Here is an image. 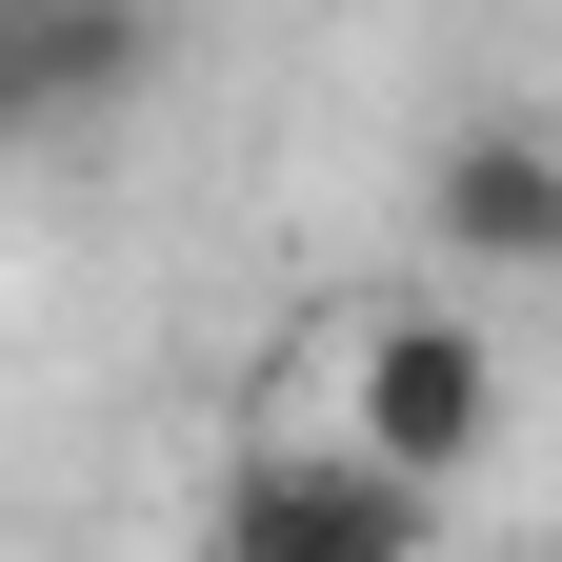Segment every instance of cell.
<instances>
[{
	"label": "cell",
	"instance_id": "cell-1",
	"mask_svg": "<svg viewBox=\"0 0 562 562\" xmlns=\"http://www.w3.org/2000/svg\"><path fill=\"white\" fill-rule=\"evenodd\" d=\"M341 442L402 462L422 503L482 482V462H503V341H482L462 302H382L362 341H341Z\"/></svg>",
	"mask_w": 562,
	"mask_h": 562
},
{
	"label": "cell",
	"instance_id": "cell-2",
	"mask_svg": "<svg viewBox=\"0 0 562 562\" xmlns=\"http://www.w3.org/2000/svg\"><path fill=\"white\" fill-rule=\"evenodd\" d=\"M442 542V503H422L402 462H362L322 422V442H241L222 503H201V562H422Z\"/></svg>",
	"mask_w": 562,
	"mask_h": 562
},
{
	"label": "cell",
	"instance_id": "cell-3",
	"mask_svg": "<svg viewBox=\"0 0 562 562\" xmlns=\"http://www.w3.org/2000/svg\"><path fill=\"white\" fill-rule=\"evenodd\" d=\"M181 21L161 0H0V161H60V140H121L161 101Z\"/></svg>",
	"mask_w": 562,
	"mask_h": 562
},
{
	"label": "cell",
	"instance_id": "cell-4",
	"mask_svg": "<svg viewBox=\"0 0 562 562\" xmlns=\"http://www.w3.org/2000/svg\"><path fill=\"white\" fill-rule=\"evenodd\" d=\"M422 261L442 281H562V121H442L422 140Z\"/></svg>",
	"mask_w": 562,
	"mask_h": 562
},
{
	"label": "cell",
	"instance_id": "cell-5",
	"mask_svg": "<svg viewBox=\"0 0 562 562\" xmlns=\"http://www.w3.org/2000/svg\"><path fill=\"white\" fill-rule=\"evenodd\" d=\"M542 562H562V542H542Z\"/></svg>",
	"mask_w": 562,
	"mask_h": 562
}]
</instances>
